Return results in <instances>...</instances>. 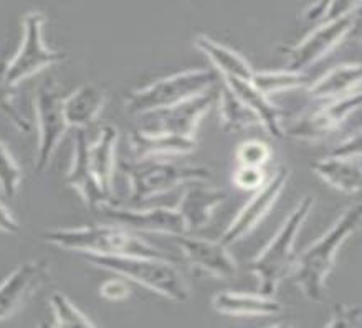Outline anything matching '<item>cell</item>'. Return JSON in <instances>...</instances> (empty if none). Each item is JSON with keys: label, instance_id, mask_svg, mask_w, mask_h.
Here are the masks:
<instances>
[{"label": "cell", "instance_id": "10", "mask_svg": "<svg viewBox=\"0 0 362 328\" xmlns=\"http://www.w3.org/2000/svg\"><path fill=\"white\" fill-rule=\"evenodd\" d=\"M35 111L38 122V150L35 172H45L50 165L58 144L68 130V122L63 111V96L53 81H47L37 90Z\"/></svg>", "mask_w": 362, "mask_h": 328}, {"label": "cell", "instance_id": "12", "mask_svg": "<svg viewBox=\"0 0 362 328\" xmlns=\"http://www.w3.org/2000/svg\"><path fill=\"white\" fill-rule=\"evenodd\" d=\"M361 107V92L341 97L336 101H327L308 114L298 117L283 132L291 135L293 139L316 142L327 137L339 129L354 112Z\"/></svg>", "mask_w": 362, "mask_h": 328}, {"label": "cell", "instance_id": "11", "mask_svg": "<svg viewBox=\"0 0 362 328\" xmlns=\"http://www.w3.org/2000/svg\"><path fill=\"white\" fill-rule=\"evenodd\" d=\"M290 177V169L286 165H280L276 172L273 174V177L267 180L263 187L257 190L245 207L240 209V213L233 218V221L225 228V231L220 234L218 241L230 248L242 241V239H245L270 214L278 198L285 192Z\"/></svg>", "mask_w": 362, "mask_h": 328}, {"label": "cell", "instance_id": "36", "mask_svg": "<svg viewBox=\"0 0 362 328\" xmlns=\"http://www.w3.org/2000/svg\"><path fill=\"white\" fill-rule=\"evenodd\" d=\"M18 223L17 219L12 217V213L0 203V231L8 233V234H16L18 233Z\"/></svg>", "mask_w": 362, "mask_h": 328}, {"label": "cell", "instance_id": "34", "mask_svg": "<svg viewBox=\"0 0 362 328\" xmlns=\"http://www.w3.org/2000/svg\"><path fill=\"white\" fill-rule=\"evenodd\" d=\"M100 293L103 298H106V300L119 302L124 300V298L131 293V291L124 279H111V281H106L103 284Z\"/></svg>", "mask_w": 362, "mask_h": 328}, {"label": "cell", "instance_id": "28", "mask_svg": "<svg viewBox=\"0 0 362 328\" xmlns=\"http://www.w3.org/2000/svg\"><path fill=\"white\" fill-rule=\"evenodd\" d=\"M50 305L55 317V327L62 328H91L95 327V322H91L75 303H73L62 292H55L50 297Z\"/></svg>", "mask_w": 362, "mask_h": 328}, {"label": "cell", "instance_id": "29", "mask_svg": "<svg viewBox=\"0 0 362 328\" xmlns=\"http://www.w3.org/2000/svg\"><path fill=\"white\" fill-rule=\"evenodd\" d=\"M7 70H8V60L7 58H0V111L6 114L12 124L21 129L22 132H30V122L25 119L21 109L13 102L16 97V87L12 86L7 80Z\"/></svg>", "mask_w": 362, "mask_h": 328}, {"label": "cell", "instance_id": "19", "mask_svg": "<svg viewBox=\"0 0 362 328\" xmlns=\"http://www.w3.org/2000/svg\"><path fill=\"white\" fill-rule=\"evenodd\" d=\"M212 307L218 313L237 317H273L280 315L283 305L272 296L222 291L212 297Z\"/></svg>", "mask_w": 362, "mask_h": 328}, {"label": "cell", "instance_id": "7", "mask_svg": "<svg viewBox=\"0 0 362 328\" xmlns=\"http://www.w3.org/2000/svg\"><path fill=\"white\" fill-rule=\"evenodd\" d=\"M359 23V8L346 16L320 22L315 30L308 33L301 42L286 50V70L301 71L316 65L322 58L329 55L337 45H341L347 37L357 28Z\"/></svg>", "mask_w": 362, "mask_h": 328}, {"label": "cell", "instance_id": "16", "mask_svg": "<svg viewBox=\"0 0 362 328\" xmlns=\"http://www.w3.org/2000/svg\"><path fill=\"white\" fill-rule=\"evenodd\" d=\"M223 202V190L209 187L207 182L189 183L177 207V212L185 224V231L197 233L207 228L214 217V212Z\"/></svg>", "mask_w": 362, "mask_h": 328}, {"label": "cell", "instance_id": "13", "mask_svg": "<svg viewBox=\"0 0 362 328\" xmlns=\"http://www.w3.org/2000/svg\"><path fill=\"white\" fill-rule=\"evenodd\" d=\"M100 209L111 223L133 229L136 233H159L174 238L187 234L177 208H131L111 200L110 203L103 205Z\"/></svg>", "mask_w": 362, "mask_h": 328}, {"label": "cell", "instance_id": "21", "mask_svg": "<svg viewBox=\"0 0 362 328\" xmlns=\"http://www.w3.org/2000/svg\"><path fill=\"white\" fill-rule=\"evenodd\" d=\"M129 149L136 159H156V157L192 154L199 142L195 137H180L156 132L134 130L129 134Z\"/></svg>", "mask_w": 362, "mask_h": 328}, {"label": "cell", "instance_id": "1", "mask_svg": "<svg viewBox=\"0 0 362 328\" xmlns=\"http://www.w3.org/2000/svg\"><path fill=\"white\" fill-rule=\"evenodd\" d=\"M361 212L359 203L346 208L321 238L296 256L291 267L293 282L308 300L321 302L325 298L326 281L334 269L337 253L359 228Z\"/></svg>", "mask_w": 362, "mask_h": 328}, {"label": "cell", "instance_id": "18", "mask_svg": "<svg viewBox=\"0 0 362 328\" xmlns=\"http://www.w3.org/2000/svg\"><path fill=\"white\" fill-rule=\"evenodd\" d=\"M222 80L243 104L250 107L253 114L260 121V126L268 132V135H272L273 139H281L285 135L281 126L285 111L281 107H278L275 102L270 101V97L258 91L252 85V81L237 80V78H222Z\"/></svg>", "mask_w": 362, "mask_h": 328}, {"label": "cell", "instance_id": "31", "mask_svg": "<svg viewBox=\"0 0 362 328\" xmlns=\"http://www.w3.org/2000/svg\"><path fill=\"white\" fill-rule=\"evenodd\" d=\"M272 147L265 142L252 139L245 140L238 145L235 152L237 165H250V167H265L272 160Z\"/></svg>", "mask_w": 362, "mask_h": 328}, {"label": "cell", "instance_id": "15", "mask_svg": "<svg viewBox=\"0 0 362 328\" xmlns=\"http://www.w3.org/2000/svg\"><path fill=\"white\" fill-rule=\"evenodd\" d=\"M50 277L47 261H28L0 284V322L16 313Z\"/></svg>", "mask_w": 362, "mask_h": 328}, {"label": "cell", "instance_id": "2", "mask_svg": "<svg viewBox=\"0 0 362 328\" xmlns=\"http://www.w3.org/2000/svg\"><path fill=\"white\" fill-rule=\"evenodd\" d=\"M47 243L66 251L80 254H95V256H141L170 259L163 249L146 243L133 229L119 224H93V226L52 229L43 234Z\"/></svg>", "mask_w": 362, "mask_h": 328}, {"label": "cell", "instance_id": "6", "mask_svg": "<svg viewBox=\"0 0 362 328\" xmlns=\"http://www.w3.org/2000/svg\"><path fill=\"white\" fill-rule=\"evenodd\" d=\"M217 83L218 75L214 70H205V68L185 70L168 78H160L156 83L129 92L124 99V107L131 114L141 116L144 112L179 104L190 97L202 95L217 87Z\"/></svg>", "mask_w": 362, "mask_h": 328}, {"label": "cell", "instance_id": "33", "mask_svg": "<svg viewBox=\"0 0 362 328\" xmlns=\"http://www.w3.org/2000/svg\"><path fill=\"white\" fill-rule=\"evenodd\" d=\"M362 310L359 305H339L332 312L326 327L329 328H357L362 325Z\"/></svg>", "mask_w": 362, "mask_h": 328}, {"label": "cell", "instance_id": "5", "mask_svg": "<svg viewBox=\"0 0 362 328\" xmlns=\"http://www.w3.org/2000/svg\"><path fill=\"white\" fill-rule=\"evenodd\" d=\"M121 169L129 182V198L136 205L169 193L192 182H212V170L204 165H177L158 159L123 162Z\"/></svg>", "mask_w": 362, "mask_h": 328}, {"label": "cell", "instance_id": "23", "mask_svg": "<svg viewBox=\"0 0 362 328\" xmlns=\"http://www.w3.org/2000/svg\"><path fill=\"white\" fill-rule=\"evenodd\" d=\"M119 132L115 126H103L95 142L88 144V159L98 185L107 198L112 200V170H115L116 145Z\"/></svg>", "mask_w": 362, "mask_h": 328}, {"label": "cell", "instance_id": "17", "mask_svg": "<svg viewBox=\"0 0 362 328\" xmlns=\"http://www.w3.org/2000/svg\"><path fill=\"white\" fill-rule=\"evenodd\" d=\"M88 144L90 140L85 129H78L75 135V154H73L71 169L66 175V183L81 195L83 202L88 207L101 208L103 205L110 203L111 198L106 197L93 175L90 159H88Z\"/></svg>", "mask_w": 362, "mask_h": 328}, {"label": "cell", "instance_id": "26", "mask_svg": "<svg viewBox=\"0 0 362 328\" xmlns=\"http://www.w3.org/2000/svg\"><path fill=\"white\" fill-rule=\"evenodd\" d=\"M215 102L218 104L220 124L227 134H240L250 127L260 126V121L253 114L250 107L243 104L225 83L220 86Z\"/></svg>", "mask_w": 362, "mask_h": 328}, {"label": "cell", "instance_id": "25", "mask_svg": "<svg viewBox=\"0 0 362 328\" xmlns=\"http://www.w3.org/2000/svg\"><path fill=\"white\" fill-rule=\"evenodd\" d=\"M194 47L202 51L209 61L212 63L222 78H237V80H252L253 68L245 58L232 48L212 40L205 35H197L194 40Z\"/></svg>", "mask_w": 362, "mask_h": 328}, {"label": "cell", "instance_id": "24", "mask_svg": "<svg viewBox=\"0 0 362 328\" xmlns=\"http://www.w3.org/2000/svg\"><path fill=\"white\" fill-rule=\"evenodd\" d=\"M106 104V95L100 86L83 85L73 91L68 97H63V111L68 122V127L86 129L96 121L103 107Z\"/></svg>", "mask_w": 362, "mask_h": 328}, {"label": "cell", "instance_id": "22", "mask_svg": "<svg viewBox=\"0 0 362 328\" xmlns=\"http://www.w3.org/2000/svg\"><path fill=\"white\" fill-rule=\"evenodd\" d=\"M361 81L362 76L359 63H351V65L347 63V65L332 68L320 80L310 83L306 90L308 96L313 99L327 102L361 92Z\"/></svg>", "mask_w": 362, "mask_h": 328}, {"label": "cell", "instance_id": "30", "mask_svg": "<svg viewBox=\"0 0 362 328\" xmlns=\"http://www.w3.org/2000/svg\"><path fill=\"white\" fill-rule=\"evenodd\" d=\"M22 182V169L6 145L0 142V192L7 198H13Z\"/></svg>", "mask_w": 362, "mask_h": 328}, {"label": "cell", "instance_id": "4", "mask_svg": "<svg viewBox=\"0 0 362 328\" xmlns=\"http://www.w3.org/2000/svg\"><path fill=\"white\" fill-rule=\"evenodd\" d=\"M91 266L117 274L126 281L138 282L159 296L174 302H187L189 287L182 274L170 259L141 257V256H95L81 254Z\"/></svg>", "mask_w": 362, "mask_h": 328}, {"label": "cell", "instance_id": "8", "mask_svg": "<svg viewBox=\"0 0 362 328\" xmlns=\"http://www.w3.org/2000/svg\"><path fill=\"white\" fill-rule=\"evenodd\" d=\"M43 23L45 17L42 12H28L23 18V40L17 55L8 60L7 80L17 86L27 78L37 75L48 66L60 65L66 60L62 51L50 50L43 42Z\"/></svg>", "mask_w": 362, "mask_h": 328}, {"label": "cell", "instance_id": "20", "mask_svg": "<svg viewBox=\"0 0 362 328\" xmlns=\"http://www.w3.org/2000/svg\"><path fill=\"white\" fill-rule=\"evenodd\" d=\"M311 169L329 187L342 193L356 195L361 190V157L329 154L325 159L313 162Z\"/></svg>", "mask_w": 362, "mask_h": 328}, {"label": "cell", "instance_id": "14", "mask_svg": "<svg viewBox=\"0 0 362 328\" xmlns=\"http://www.w3.org/2000/svg\"><path fill=\"white\" fill-rule=\"evenodd\" d=\"M179 251L190 267L199 269L217 279H230L237 274V261L220 241H212L207 238L180 234L175 236Z\"/></svg>", "mask_w": 362, "mask_h": 328}, {"label": "cell", "instance_id": "35", "mask_svg": "<svg viewBox=\"0 0 362 328\" xmlns=\"http://www.w3.org/2000/svg\"><path fill=\"white\" fill-rule=\"evenodd\" d=\"M332 2V0H316L315 4H313L311 7L306 8L305 12V20L306 22H311V23H317L322 18V16H325L326 8L329 4Z\"/></svg>", "mask_w": 362, "mask_h": 328}, {"label": "cell", "instance_id": "3", "mask_svg": "<svg viewBox=\"0 0 362 328\" xmlns=\"http://www.w3.org/2000/svg\"><path fill=\"white\" fill-rule=\"evenodd\" d=\"M313 207H315V198L310 195L303 197L272 241L258 253V256L252 259L250 272L258 281V293L273 297L280 282L291 272L293 262L296 259V238L311 214Z\"/></svg>", "mask_w": 362, "mask_h": 328}, {"label": "cell", "instance_id": "9", "mask_svg": "<svg viewBox=\"0 0 362 328\" xmlns=\"http://www.w3.org/2000/svg\"><path fill=\"white\" fill-rule=\"evenodd\" d=\"M217 101V91L210 90L202 95L190 97L179 104L144 112L139 117V130L170 134L180 137H195L200 121L212 109Z\"/></svg>", "mask_w": 362, "mask_h": 328}, {"label": "cell", "instance_id": "27", "mask_svg": "<svg viewBox=\"0 0 362 328\" xmlns=\"http://www.w3.org/2000/svg\"><path fill=\"white\" fill-rule=\"evenodd\" d=\"M252 85L265 96H273L278 92H288L301 90L310 85V76L301 71H291L283 68L278 71H253Z\"/></svg>", "mask_w": 362, "mask_h": 328}, {"label": "cell", "instance_id": "32", "mask_svg": "<svg viewBox=\"0 0 362 328\" xmlns=\"http://www.w3.org/2000/svg\"><path fill=\"white\" fill-rule=\"evenodd\" d=\"M268 180L263 167H250V165H237L232 175V182L240 190H248V192H257L263 187Z\"/></svg>", "mask_w": 362, "mask_h": 328}]
</instances>
